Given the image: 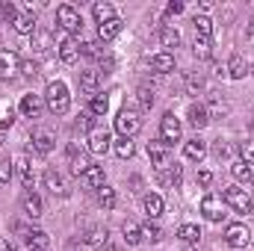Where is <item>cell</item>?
<instances>
[{
  "label": "cell",
  "mask_w": 254,
  "mask_h": 251,
  "mask_svg": "<svg viewBox=\"0 0 254 251\" xmlns=\"http://www.w3.org/2000/svg\"><path fill=\"white\" fill-rule=\"evenodd\" d=\"M15 172L21 175V184H24V187H27V189H33V184H36V175H33V166H30L27 154L15 157Z\"/></svg>",
  "instance_id": "5bb4252c"
},
{
  "label": "cell",
  "mask_w": 254,
  "mask_h": 251,
  "mask_svg": "<svg viewBox=\"0 0 254 251\" xmlns=\"http://www.w3.org/2000/svg\"><path fill=\"white\" fill-rule=\"evenodd\" d=\"M142 207H145V216H148V219H157V216L163 213V198L154 195V192H148V195L142 198Z\"/></svg>",
  "instance_id": "cb8c5ba5"
},
{
  "label": "cell",
  "mask_w": 254,
  "mask_h": 251,
  "mask_svg": "<svg viewBox=\"0 0 254 251\" xmlns=\"http://www.w3.org/2000/svg\"><path fill=\"white\" fill-rule=\"evenodd\" d=\"M222 210H225V198H222V195L207 192V195L201 198V213H204L207 222H222V216H225Z\"/></svg>",
  "instance_id": "8992f818"
},
{
  "label": "cell",
  "mask_w": 254,
  "mask_h": 251,
  "mask_svg": "<svg viewBox=\"0 0 254 251\" xmlns=\"http://www.w3.org/2000/svg\"><path fill=\"white\" fill-rule=\"evenodd\" d=\"M27 246L30 249H48V234L45 231H27Z\"/></svg>",
  "instance_id": "8d00e7d4"
},
{
  "label": "cell",
  "mask_w": 254,
  "mask_h": 251,
  "mask_svg": "<svg viewBox=\"0 0 254 251\" xmlns=\"http://www.w3.org/2000/svg\"><path fill=\"white\" fill-rule=\"evenodd\" d=\"M122 234H125L127 246H139V243H142V237H145V234H142V228H139L136 222H125V225H122Z\"/></svg>",
  "instance_id": "4dcf8cb0"
},
{
  "label": "cell",
  "mask_w": 254,
  "mask_h": 251,
  "mask_svg": "<svg viewBox=\"0 0 254 251\" xmlns=\"http://www.w3.org/2000/svg\"><path fill=\"white\" fill-rule=\"evenodd\" d=\"M92 15H95V21H98V24H107V21L119 18V15H116V6H113V3H104V0L92 6Z\"/></svg>",
  "instance_id": "7402d4cb"
},
{
  "label": "cell",
  "mask_w": 254,
  "mask_h": 251,
  "mask_svg": "<svg viewBox=\"0 0 254 251\" xmlns=\"http://www.w3.org/2000/svg\"><path fill=\"white\" fill-rule=\"evenodd\" d=\"M225 71H228L234 80H243V77L249 74V65H246V60H243L240 54H234V57L228 60V68H225Z\"/></svg>",
  "instance_id": "83f0119b"
},
{
  "label": "cell",
  "mask_w": 254,
  "mask_h": 251,
  "mask_svg": "<svg viewBox=\"0 0 254 251\" xmlns=\"http://www.w3.org/2000/svg\"><path fill=\"white\" fill-rule=\"evenodd\" d=\"M187 89H190L192 95H198V92L204 89V77H201V74H190V77H187Z\"/></svg>",
  "instance_id": "bcb514c9"
},
{
  "label": "cell",
  "mask_w": 254,
  "mask_h": 251,
  "mask_svg": "<svg viewBox=\"0 0 254 251\" xmlns=\"http://www.w3.org/2000/svg\"><path fill=\"white\" fill-rule=\"evenodd\" d=\"M12 122H15L12 113H9V116H0V130H3V127H12Z\"/></svg>",
  "instance_id": "816d5d0a"
},
{
  "label": "cell",
  "mask_w": 254,
  "mask_h": 251,
  "mask_svg": "<svg viewBox=\"0 0 254 251\" xmlns=\"http://www.w3.org/2000/svg\"><path fill=\"white\" fill-rule=\"evenodd\" d=\"M148 157H151V163L157 166V172L163 175L169 166H172V154H169V148L157 139V142H148Z\"/></svg>",
  "instance_id": "30bf717a"
},
{
  "label": "cell",
  "mask_w": 254,
  "mask_h": 251,
  "mask_svg": "<svg viewBox=\"0 0 254 251\" xmlns=\"http://www.w3.org/2000/svg\"><path fill=\"white\" fill-rule=\"evenodd\" d=\"M77 57H80V45L65 33L63 39H60V60L71 65V63H77Z\"/></svg>",
  "instance_id": "4fadbf2b"
},
{
  "label": "cell",
  "mask_w": 254,
  "mask_h": 251,
  "mask_svg": "<svg viewBox=\"0 0 254 251\" xmlns=\"http://www.w3.org/2000/svg\"><path fill=\"white\" fill-rule=\"evenodd\" d=\"M225 243H228L231 249H246V246L252 243V231H249L243 222H234V225L225 228Z\"/></svg>",
  "instance_id": "52a82bcc"
},
{
  "label": "cell",
  "mask_w": 254,
  "mask_h": 251,
  "mask_svg": "<svg viewBox=\"0 0 254 251\" xmlns=\"http://www.w3.org/2000/svg\"><path fill=\"white\" fill-rule=\"evenodd\" d=\"M142 234H145V237H151V243H160V240H163V231H160L154 222H148V225L142 228Z\"/></svg>",
  "instance_id": "7dc6e473"
},
{
  "label": "cell",
  "mask_w": 254,
  "mask_h": 251,
  "mask_svg": "<svg viewBox=\"0 0 254 251\" xmlns=\"http://www.w3.org/2000/svg\"><path fill=\"white\" fill-rule=\"evenodd\" d=\"M21 74H24V77H36V74H39V65L33 63V60H24V63H21Z\"/></svg>",
  "instance_id": "c3c4849f"
},
{
  "label": "cell",
  "mask_w": 254,
  "mask_h": 251,
  "mask_svg": "<svg viewBox=\"0 0 254 251\" xmlns=\"http://www.w3.org/2000/svg\"><path fill=\"white\" fill-rule=\"evenodd\" d=\"M184 154H187V160H192V163H201V160L207 157V145H204L201 139H190V142L184 145Z\"/></svg>",
  "instance_id": "44dd1931"
},
{
  "label": "cell",
  "mask_w": 254,
  "mask_h": 251,
  "mask_svg": "<svg viewBox=\"0 0 254 251\" xmlns=\"http://www.w3.org/2000/svg\"><path fill=\"white\" fill-rule=\"evenodd\" d=\"M0 145H3V133H0Z\"/></svg>",
  "instance_id": "9f6ffc18"
},
{
  "label": "cell",
  "mask_w": 254,
  "mask_h": 251,
  "mask_svg": "<svg viewBox=\"0 0 254 251\" xmlns=\"http://www.w3.org/2000/svg\"><path fill=\"white\" fill-rule=\"evenodd\" d=\"M57 24L63 27L68 36H71V33H80V30H83V18H80V12H77L74 6H68V3H63V6L57 9Z\"/></svg>",
  "instance_id": "5b68a950"
},
{
  "label": "cell",
  "mask_w": 254,
  "mask_h": 251,
  "mask_svg": "<svg viewBox=\"0 0 254 251\" xmlns=\"http://www.w3.org/2000/svg\"><path fill=\"white\" fill-rule=\"evenodd\" d=\"M12 251H18V249H12Z\"/></svg>",
  "instance_id": "91938a15"
},
{
  "label": "cell",
  "mask_w": 254,
  "mask_h": 251,
  "mask_svg": "<svg viewBox=\"0 0 254 251\" xmlns=\"http://www.w3.org/2000/svg\"><path fill=\"white\" fill-rule=\"evenodd\" d=\"M86 142H89V151H92V154H107L113 139H110V130H107V127H89Z\"/></svg>",
  "instance_id": "9c48e42d"
},
{
  "label": "cell",
  "mask_w": 254,
  "mask_h": 251,
  "mask_svg": "<svg viewBox=\"0 0 254 251\" xmlns=\"http://www.w3.org/2000/svg\"><path fill=\"white\" fill-rule=\"evenodd\" d=\"M107 110H110V98L107 95H92V101H89V113L92 116H107Z\"/></svg>",
  "instance_id": "1f68e13d"
},
{
  "label": "cell",
  "mask_w": 254,
  "mask_h": 251,
  "mask_svg": "<svg viewBox=\"0 0 254 251\" xmlns=\"http://www.w3.org/2000/svg\"><path fill=\"white\" fill-rule=\"evenodd\" d=\"M45 187L51 189L54 195H68V187H65V181L60 178V175H57V172H54V169H48V172H45Z\"/></svg>",
  "instance_id": "d4e9b609"
},
{
  "label": "cell",
  "mask_w": 254,
  "mask_h": 251,
  "mask_svg": "<svg viewBox=\"0 0 254 251\" xmlns=\"http://www.w3.org/2000/svg\"><path fill=\"white\" fill-rule=\"evenodd\" d=\"M30 142H33V148H36L39 154H51V151H54V145H57V136H54V130H51V127H33Z\"/></svg>",
  "instance_id": "ba28073f"
},
{
  "label": "cell",
  "mask_w": 254,
  "mask_h": 251,
  "mask_svg": "<svg viewBox=\"0 0 254 251\" xmlns=\"http://www.w3.org/2000/svg\"><path fill=\"white\" fill-rule=\"evenodd\" d=\"M122 18H113V21H107V24H98V39L101 42H110V39H116L119 33H122Z\"/></svg>",
  "instance_id": "ac0fdd59"
},
{
  "label": "cell",
  "mask_w": 254,
  "mask_h": 251,
  "mask_svg": "<svg viewBox=\"0 0 254 251\" xmlns=\"http://www.w3.org/2000/svg\"><path fill=\"white\" fill-rule=\"evenodd\" d=\"M160 45H163V48H178V45H181V33H178L175 27H163V30H160Z\"/></svg>",
  "instance_id": "836d02e7"
},
{
  "label": "cell",
  "mask_w": 254,
  "mask_h": 251,
  "mask_svg": "<svg viewBox=\"0 0 254 251\" xmlns=\"http://www.w3.org/2000/svg\"><path fill=\"white\" fill-rule=\"evenodd\" d=\"M12 27H15V33H21V36H36V15H18Z\"/></svg>",
  "instance_id": "484cf974"
},
{
  "label": "cell",
  "mask_w": 254,
  "mask_h": 251,
  "mask_svg": "<svg viewBox=\"0 0 254 251\" xmlns=\"http://www.w3.org/2000/svg\"><path fill=\"white\" fill-rule=\"evenodd\" d=\"M198 184H201V187H210V184H213V172H210V169H201V172H198Z\"/></svg>",
  "instance_id": "681fc988"
},
{
  "label": "cell",
  "mask_w": 254,
  "mask_h": 251,
  "mask_svg": "<svg viewBox=\"0 0 254 251\" xmlns=\"http://www.w3.org/2000/svg\"><path fill=\"white\" fill-rule=\"evenodd\" d=\"M45 104L54 116H65L71 110V95H68V86L63 80H51L48 89H45Z\"/></svg>",
  "instance_id": "6da1fadb"
},
{
  "label": "cell",
  "mask_w": 254,
  "mask_h": 251,
  "mask_svg": "<svg viewBox=\"0 0 254 251\" xmlns=\"http://www.w3.org/2000/svg\"><path fill=\"white\" fill-rule=\"evenodd\" d=\"M116 154H119L122 160H130V157L136 154V145H133V139H119V142H116Z\"/></svg>",
  "instance_id": "60d3db41"
},
{
  "label": "cell",
  "mask_w": 254,
  "mask_h": 251,
  "mask_svg": "<svg viewBox=\"0 0 254 251\" xmlns=\"http://www.w3.org/2000/svg\"><path fill=\"white\" fill-rule=\"evenodd\" d=\"M0 251H12V246H9L6 240H0Z\"/></svg>",
  "instance_id": "db71d44e"
},
{
  "label": "cell",
  "mask_w": 254,
  "mask_h": 251,
  "mask_svg": "<svg viewBox=\"0 0 254 251\" xmlns=\"http://www.w3.org/2000/svg\"><path fill=\"white\" fill-rule=\"evenodd\" d=\"M0 18H3V21H9V24H15V18H18L15 3H0Z\"/></svg>",
  "instance_id": "f6af8a7d"
},
{
  "label": "cell",
  "mask_w": 254,
  "mask_h": 251,
  "mask_svg": "<svg viewBox=\"0 0 254 251\" xmlns=\"http://www.w3.org/2000/svg\"><path fill=\"white\" fill-rule=\"evenodd\" d=\"M166 12H169V15H181V12H184V3H181V0H172V3L166 6Z\"/></svg>",
  "instance_id": "f907efd6"
},
{
  "label": "cell",
  "mask_w": 254,
  "mask_h": 251,
  "mask_svg": "<svg viewBox=\"0 0 254 251\" xmlns=\"http://www.w3.org/2000/svg\"><path fill=\"white\" fill-rule=\"evenodd\" d=\"M190 125L195 127V130H201V127L210 125V113H207L204 104H192L190 107Z\"/></svg>",
  "instance_id": "e0dca14e"
},
{
  "label": "cell",
  "mask_w": 254,
  "mask_h": 251,
  "mask_svg": "<svg viewBox=\"0 0 254 251\" xmlns=\"http://www.w3.org/2000/svg\"><path fill=\"white\" fill-rule=\"evenodd\" d=\"M21 113H24L27 119H36V116L42 113V98H39V95H24V98H21Z\"/></svg>",
  "instance_id": "603a6c76"
},
{
  "label": "cell",
  "mask_w": 254,
  "mask_h": 251,
  "mask_svg": "<svg viewBox=\"0 0 254 251\" xmlns=\"http://www.w3.org/2000/svg\"><path fill=\"white\" fill-rule=\"evenodd\" d=\"M240 154H243V163H246V166H254V139H249V142L240 145Z\"/></svg>",
  "instance_id": "7bdbcfd3"
},
{
  "label": "cell",
  "mask_w": 254,
  "mask_h": 251,
  "mask_svg": "<svg viewBox=\"0 0 254 251\" xmlns=\"http://www.w3.org/2000/svg\"><path fill=\"white\" fill-rule=\"evenodd\" d=\"M33 48H36V54H48L51 51V36L48 33H36L33 36Z\"/></svg>",
  "instance_id": "b9f144b4"
},
{
  "label": "cell",
  "mask_w": 254,
  "mask_h": 251,
  "mask_svg": "<svg viewBox=\"0 0 254 251\" xmlns=\"http://www.w3.org/2000/svg\"><path fill=\"white\" fill-rule=\"evenodd\" d=\"M181 136H184V127H181V122L175 119V113H166V116H163V122H160V142L169 148V145L181 142Z\"/></svg>",
  "instance_id": "277c9868"
},
{
  "label": "cell",
  "mask_w": 254,
  "mask_h": 251,
  "mask_svg": "<svg viewBox=\"0 0 254 251\" xmlns=\"http://www.w3.org/2000/svg\"><path fill=\"white\" fill-rule=\"evenodd\" d=\"M151 68H154L157 74H169V71H175V57H172L169 51L154 54V57H151Z\"/></svg>",
  "instance_id": "2e32d148"
},
{
  "label": "cell",
  "mask_w": 254,
  "mask_h": 251,
  "mask_svg": "<svg viewBox=\"0 0 254 251\" xmlns=\"http://www.w3.org/2000/svg\"><path fill=\"white\" fill-rule=\"evenodd\" d=\"M222 198H225V204H228L234 213H252L254 210L252 195H249V189H243V187H228L222 192Z\"/></svg>",
  "instance_id": "7a4b0ae2"
},
{
  "label": "cell",
  "mask_w": 254,
  "mask_h": 251,
  "mask_svg": "<svg viewBox=\"0 0 254 251\" xmlns=\"http://www.w3.org/2000/svg\"><path fill=\"white\" fill-rule=\"evenodd\" d=\"M154 101H157V98H154V92H151L148 86H142V89H139V104H142V110H151V107H154Z\"/></svg>",
  "instance_id": "ee69618b"
},
{
  "label": "cell",
  "mask_w": 254,
  "mask_h": 251,
  "mask_svg": "<svg viewBox=\"0 0 254 251\" xmlns=\"http://www.w3.org/2000/svg\"><path fill=\"white\" fill-rule=\"evenodd\" d=\"M216 154H219V157H225V154H228V145H225V142H219V145H216Z\"/></svg>",
  "instance_id": "f5cc1de1"
},
{
  "label": "cell",
  "mask_w": 254,
  "mask_h": 251,
  "mask_svg": "<svg viewBox=\"0 0 254 251\" xmlns=\"http://www.w3.org/2000/svg\"><path fill=\"white\" fill-rule=\"evenodd\" d=\"M107 240H110L107 228H92V231H86L83 246H86V249H104V246H107Z\"/></svg>",
  "instance_id": "9a60e30c"
},
{
  "label": "cell",
  "mask_w": 254,
  "mask_h": 251,
  "mask_svg": "<svg viewBox=\"0 0 254 251\" xmlns=\"http://www.w3.org/2000/svg\"><path fill=\"white\" fill-rule=\"evenodd\" d=\"M21 207H24V213H27L30 219H39V216H42V198H39L36 192H27V195L21 198Z\"/></svg>",
  "instance_id": "ffe728a7"
},
{
  "label": "cell",
  "mask_w": 254,
  "mask_h": 251,
  "mask_svg": "<svg viewBox=\"0 0 254 251\" xmlns=\"http://www.w3.org/2000/svg\"><path fill=\"white\" fill-rule=\"evenodd\" d=\"M116 130L122 133V139H133L139 130H142V116L136 113V110H122L119 116H116Z\"/></svg>",
  "instance_id": "3957f363"
},
{
  "label": "cell",
  "mask_w": 254,
  "mask_h": 251,
  "mask_svg": "<svg viewBox=\"0 0 254 251\" xmlns=\"http://www.w3.org/2000/svg\"><path fill=\"white\" fill-rule=\"evenodd\" d=\"M80 86H83L89 95H98V86H101V71H92V68L80 71Z\"/></svg>",
  "instance_id": "d6986e66"
},
{
  "label": "cell",
  "mask_w": 254,
  "mask_h": 251,
  "mask_svg": "<svg viewBox=\"0 0 254 251\" xmlns=\"http://www.w3.org/2000/svg\"><path fill=\"white\" fill-rule=\"evenodd\" d=\"M80 181H83V184H86L89 189H101L107 178H104V169H101V166H92V169H89V172H86Z\"/></svg>",
  "instance_id": "f546056e"
},
{
  "label": "cell",
  "mask_w": 254,
  "mask_h": 251,
  "mask_svg": "<svg viewBox=\"0 0 254 251\" xmlns=\"http://www.w3.org/2000/svg\"><path fill=\"white\" fill-rule=\"evenodd\" d=\"M249 71H252V74H254V65H252V68H249Z\"/></svg>",
  "instance_id": "6f0895ef"
},
{
  "label": "cell",
  "mask_w": 254,
  "mask_h": 251,
  "mask_svg": "<svg viewBox=\"0 0 254 251\" xmlns=\"http://www.w3.org/2000/svg\"><path fill=\"white\" fill-rule=\"evenodd\" d=\"M178 237H181L184 243H198V240H201V228H198V225H181V228H178Z\"/></svg>",
  "instance_id": "74e56055"
},
{
  "label": "cell",
  "mask_w": 254,
  "mask_h": 251,
  "mask_svg": "<svg viewBox=\"0 0 254 251\" xmlns=\"http://www.w3.org/2000/svg\"><path fill=\"white\" fill-rule=\"evenodd\" d=\"M80 54H83V57H92V60H104L101 42H86V45H80Z\"/></svg>",
  "instance_id": "f35d334b"
},
{
  "label": "cell",
  "mask_w": 254,
  "mask_h": 251,
  "mask_svg": "<svg viewBox=\"0 0 254 251\" xmlns=\"http://www.w3.org/2000/svg\"><path fill=\"white\" fill-rule=\"evenodd\" d=\"M231 175H234V178H237V181H240V184H252V181H254L252 169H249V166H246V163H243V160H240V163H234V166H231Z\"/></svg>",
  "instance_id": "e575fe53"
},
{
  "label": "cell",
  "mask_w": 254,
  "mask_h": 251,
  "mask_svg": "<svg viewBox=\"0 0 254 251\" xmlns=\"http://www.w3.org/2000/svg\"><path fill=\"white\" fill-rule=\"evenodd\" d=\"M192 57H195V60H210V57H213V45H210V39L195 36V42H192Z\"/></svg>",
  "instance_id": "4316f807"
},
{
  "label": "cell",
  "mask_w": 254,
  "mask_h": 251,
  "mask_svg": "<svg viewBox=\"0 0 254 251\" xmlns=\"http://www.w3.org/2000/svg\"><path fill=\"white\" fill-rule=\"evenodd\" d=\"M21 71V60L15 51H0V80H12Z\"/></svg>",
  "instance_id": "7c38bea8"
},
{
  "label": "cell",
  "mask_w": 254,
  "mask_h": 251,
  "mask_svg": "<svg viewBox=\"0 0 254 251\" xmlns=\"http://www.w3.org/2000/svg\"><path fill=\"white\" fill-rule=\"evenodd\" d=\"M12 175H15V160L0 157V184H9V181H12Z\"/></svg>",
  "instance_id": "ab89813d"
},
{
  "label": "cell",
  "mask_w": 254,
  "mask_h": 251,
  "mask_svg": "<svg viewBox=\"0 0 254 251\" xmlns=\"http://www.w3.org/2000/svg\"><path fill=\"white\" fill-rule=\"evenodd\" d=\"M68 160H71V175H74V178H83V175L92 169L86 151H80L77 145H68Z\"/></svg>",
  "instance_id": "8fae6325"
},
{
  "label": "cell",
  "mask_w": 254,
  "mask_h": 251,
  "mask_svg": "<svg viewBox=\"0 0 254 251\" xmlns=\"http://www.w3.org/2000/svg\"><path fill=\"white\" fill-rule=\"evenodd\" d=\"M160 181H163V187H181V181H184V172H181V166L178 163H172L163 175H160Z\"/></svg>",
  "instance_id": "f1b7e54d"
},
{
  "label": "cell",
  "mask_w": 254,
  "mask_h": 251,
  "mask_svg": "<svg viewBox=\"0 0 254 251\" xmlns=\"http://www.w3.org/2000/svg\"><path fill=\"white\" fill-rule=\"evenodd\" d=\"M252 127H254V116H252Z\"/></svg>",
  "instance_id": "680465c9"
},
{
  "label": "cell",
  "mask_w": 254,
  "mask_h": 251,
  "mask_svg": "<svg viewBox=\"0 0 254 251\" xmlns=\"http://www.w3.org/2000/svg\"><path fill=\"white\" fill-rule=\"evenodd\" d=\"M192 24H195V36H204V39L213 36V21H210L207 15H195Z\"/></svg>",
  "instance_id": "d6a6232c"
},
{
  "label": "cell",
  "mask_w": 254,
  "mask_h": 251,
  "mask_svg": "<svg viewBox=\"0 0 254 251\" xmlns=\"http://www.w3.org/2000/svg\"><path fill=\"white\" fill-rule=\"evenodd\" d=\"M98 201H101V207H104V210H113V207H116V189L104 184V187L98 189Z\"/></svg>",
  "instance_id": "d590c367"
},
{
  "label": "cell",
  "mask_w": 254,
  "mask_h": 251,
  "mask_svg": "<svg viewBox=\"0 0 254 251\" xmlns=\"http://www.w3.org/2000/svg\"><path fill=\"white\" fill-rule=\"evenodd\" d=\"M30 251H51V249H30Z\"/></svg>",
  "instance_id": "11a10c76"
}]
</instances>
